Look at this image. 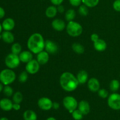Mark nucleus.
<instances>
[{
  "mask_svg": "<svg viewBox=\"0 0 120 120\" xmlns=\"http://www.w3.org/2000/svg\"><path fill=\"white\" fill-rule=\"evenodd\" d=\"M2 39V35L0 34V39Z\"/></svg>",
  "mask_w": 120,
  "mask_h": 120,
  "instance_id": "nucleus-46",
  "label": "nucleus"
},
{
  "mask_svg": "<svg viewBox=\"0 0 120 120\" xmlns=\"http://www.w3.org/2000/svg\"><path fill=\"white\" fill-rule=\"evenodd\" d=\"M100 0H82L83 4L89 8H93L96 7L99 3Z\"/></svg>",
  "mask_w": 120,
  "mask_h": 120,
  "instance_id": "nucleus-26",
  "label": "nucleus"
},
{
  "mask_svg": "<svg viewBox=\"0 0 120 120\" xmlns=\"http://www.w3.org/2000/svg\"><path fill=\"white\" fill-rule=\"evenodd\" d=\"M76 78H77L79 84H83L87 82L89 75H88L87 72L85 70H81L77 73Z\"/></svg>",
  "mask_w": 120,
  "mask_h": 120,
  "instance_id": "nucleus-19",
  "label": "nucleus"
},
{
  "mask_svg": "<svg viewBox=\"0 0 120 120\" xmlns=\"http://www.w3.org/2000/svg\"><path fill=\"white\" fill-rule=\"evenodd\" d=\"M20 62L21 60L19 57V55H15L12 53L7 55L5 59V65L11 69H15L17 68L19 65Z\"/></svg>",
  "mask_w": 120,
  "mask_h": 120,
  "instance_id": "nucleus-6",
  "label": "nucleus"
},
{
  "mask_svg": "<svg viewBox=\"0 0 120 120\" xmlns=\"http://www.w3.org/2000/svg\"><path fill=\"white\" fill-rule=\"evenodd\" d=\"M22 52V46L18 43H15L13 44L11 46V52L15 55H19Z\"/></svg>",
  "mask_w": 120,
  "mask_h": 120,
  "instance_id": "nucleus-27",
  "label": "nucleus"
},
{
  "mask_svg": "<svg viewBox=\"0 0 120 120\" xmlns=\"http://www.w3.org/2000/svg\"><path fill=\"white\" fill-rule=\"evenodd\" d=\"M5 15V12L4 9L3 8L0 7V19H2V18L4 17Z\"/></svg>",
  "mask_w": 120,
  "mask_h": 120,
  "instance_id": "nucleus-40",
  "label": "nucleus"
},
{
  "mask_svg": "<svg viewBox=\"0 0 120 120\" xmlns=\"http://www.w3.org/2000/svg\"><path fill=\"white\" fill-rule=\"evenodd\" d=\"M1 35H2V39L5 43H12L14 42V39H15L14 36L12 33L10 31L5 30L2 33Z\"/></svg>",
  "mask_w": 120,
  "mask_h": 120,
  "instance_id": "nucleus-20",
  "label": "nucleus"
},
{
  "mask_svg": "<svg viewBox=\"0 0 120 120\" xmlns=\"http://www.w3.org/2000/svg\"><path fill=\"white\" fill-rule=\"evenodd\" d=\"M45 41L43 36L39 33H35L30 35L27 42L29 50L34 54H38L45 49Z\"/></svg>",
  "mask_w": 120,
  "mask_h": 120,
  "instance_id": "nucleus-1",
  "label": "nucleus"
},
{
  "mask_svg": "<svg viewBox=\"0 0 120 120\" xmlns=\"http://www.w3.org/2000/svg\"><path fill=\"white\" fill-rule=\"evenodd\" d=\"M52 26L53 28L57 31H62L66 28L64 21L60 19H54L52 23Z\"/></svg>",
  "mask_w": 120,
  "mask_h": 120,
  "instance_id": "nucleus-15",
  "label": "nucleus"
},
{
  "mask_svg": "<svg viewBox=\"0 0 120 120\" xmlns=\"http://www.w3.org/2000/svg\"><path fill=\"white\" fill-rule=\"evenodd\" d=\"M50 1L53 5L58 6L59 5H61V4L63 2L64 0H50Z\"/></svg>",
  "mask_w": 120,
  "mask_h": 120,
  "instance_id": "nucleus-36",
  "label": "nucleus"
},
{
  "mask_svg": "<svg viewBox=\"0 0 120 120\" xmlns=\"http://www.w3.org/2000/svg\"><path fill=\"white\" fill-rule=\"evenodd\" d=\"M107 43L104 40L98 39L97 41L94 42V47L96 50L98 52H103L107 49Z\"/></svg>",
  "mask_w": 120,
  "mask_h": 120,
  "instance_id": "nucleus-18",
  "label": "nucleus"
},
{
  "mask_svg": "<svg viewBox=\"0 0 120 120\" xmlns=\"http://www.w3.org/2000/svg\"><path fill=\"white\" fill-rule=\"evenodd\" d=\"M63 104L64 107L70 113H72L78 107V103L75 97L72 96H66L63 100Z\"/></svg>",
  "mask_w": 120,
  "mask_h": 120,
  "instance_id": "nucleus-5",
  "label": "nucleus"
},
{
  "mask_svg": "<svg viewBox=\"0 0 120 120\" xmlns=\"http://www.w3.org/2000/svg\"><path fill=\"white\" fill-rule=\"evenodd\" d=\"M70 4L73 7H79L81 5L82 0H69Z\"/></svg>",
  "mask_w": 120,
  "mask_h": 120,
  "instance_id": "nucleus-35",
  "label": "nucleus"
},
{
  "mask_svg": "<svg viewBox=\"0 0 120 120\" xmlns=\"http://www.w3.org/2000/svg\"><path fill=\"white\" fill-rule=\"evenodd\" d=\"M49 59V53L46 51H42L37 54L36 60L41 65L46 64Z\"/></svg>",
  "mask_w": 120,
  "mask_h": 120,
  "instance_id": "nucleus-13",
  "label": "nucleus"
},
{
  "mask_svg": "<svg viewBox=\"0 0 120 120\" xmlns=\"http://www.w3.org/2000/svg\"><path fill=\"white\" fill-rule=\"evenodd\" d=\"M57 12H59L60 14H62V13H63L64 12V8L62 5H59L57 6Z\"/></svg>",
  "mask_w": 120,
  "mask_h": 120,
  "instance_id": "nucleus-38",
  "label": "nucleus"
},
{
  "mask_svg": "<svg viewBox=\"0 0 120 120\" xmlns=\"http://www.w3.org/2000/svg\"><path fill=\"white\" fill-rule=\"evenodd\" d=\"M24 120H37V115L33 110H26L23 114Z\"/></svg>",
  "mask_w": 120,
  "mask_h": 120,
  "instance_id": "nucleus-22",
  "label": "nucleus"
},
{
  "mask_svg": "<svg viewBox=\"0 0 120 120\" xmlns=\"http://www.w3.org/2000/svg\"></svg>",
  "mask_w": 120,
  "mask_h": 120,
  "instance_id": "nucleus-47",
  "label": "nucleus"
},
{
  "mask_svg": "<svg viewBox=\"0 0 120 120\" xmlns=\"http://www.w3.org/2000/svg\"><path fill=\"white\" fill-rule=\"evenodd\" d=\"M60 84L63 90L70 92L76 90L79 83L71 73L64 72L60 77Z\"/></svg>",
  "mask_w": 120,
  "mask_h": 120,
  "instance_id": "nucleus-2",
  "label": "nucleus"
},
{
  "mask_svg": "<svg viewBox=\"0 0 120 120\" xmlns=\"http://www.w3.org/2000/svg\"><path fill=\"white\" fill-rule=\"evenodd\" d=\"M15 25V21L13 19L11 18H7L2 22V26L5 30L11 31L14 28Z\"/></svg>",
  "mask_w": 120,
  "mask_h": 120,
  "instance_id": "nucleus-16",
  "label": "nucleus"
},
{
  "mask_svg": "<svg viewBox=\"0 0 120 120\" xmlns=\"http://www.w3.org/2000/svg\"><path fill=\"white\" fill-rule=\"evenodd\" d=\"M13 104L12 101L9 98H2L0 100V108L5 111H11L12 109Z\"/></svg>",
  "mask_w": 120,
  "mask_h": 120,
  "instance_id": "nucleus-12",
  "label": "nucleus"
},
{
  "mask_svg": "<svg viewBox=\"0 0 120 120\" xmlns=\"http://www.w3.org/2000/svg\"><path fill=\"white\" fill-rule=\"evenodd\" d=\"M40 65L41 64L38 63L37 60L32 59L26 63L25 66L26 71L29 74L31 75H35L40 69Z\"/></svg>",
  "mask_w": 120,
  "mask_h": 120,
  "instance_id": "nucleus-8",
  "label": "nucleus"
},
{
  "mask_svg": "<svg viewBox=\"0 0 120 120\" xmlns=\"http://www.w3.org/2000/svg\"><path fill=\"white\" fill-rule=\"evenodd\" d=\"M45 49L48 53L54 54L58 50V46L56 43L50 40H46L45 43Z\"/></svg>",
  "mask_w": 120,
  "mask_h": 120,
  "instance_id": "nucleus-10",
  "label": "nucleus"
},
{
  "mask_svg": "<svg viewBox=\"0 0 120 120\" xmlns=\"http://www.w3.org/2000/svg\"><path fill=\"white\" fill-rule=\"evenodd\" d=\"M28 73L26 71H23L21 73V74L19 76V81L21 83H25L27 81L28 78Z\"/></svg>",
  "mask_w": 120,
  "mask_h": 120,
  "instance_id": "nucleus-32",
  "label": "nucleus"
},
{
  "mask_svg": "<svg viewBox=\"0 0 120 120\" xmlns=\"http://www.w3.org/2000/svg\"><path fill=\"white\" fill-rule=\"evenodd\" d=\"M0 120H9L6 117H2V118H0Z\"/></svg>",
  "mask_w": 120,
  "mask_h": 120,
  "instance_id": "nucleus-44",
  "label": "nucleus"
},
{
  "mask_svg": "<svg viewBox=\"0 0 120 120\" xmlns=\"http://www.w3.org/2000/svg\"><path fill=\"white\" fill-rule=\"evenodd\" d=\"M38 105L41 110L48 111L52 109L53 102L50 98L48 97H42L39 99L38 101Z\"/></svg>",
  "mask_w": 120,
  "mask_h": 120,
  "instance_id": "nucleus-9",
  "label": "nucleus"
},
{
  "mask_svg": "<svg viewBox=\"0 0 120 120\" xmlns=\"http://www.w3.org/2000/svg\"><path fill=\"white\" fill-rule=\"evenodd\" d=\"M99 39V36L97 34H93L91 35V40L93 42H96Z\"/></svg>",
  "mask_w": 120,
  "mask_h": 120,
  "instance_id": "nucleus-37",
  "label": "nucleus"
},
{
  "mask_svg": "<svg viewBox=\"0 0 120 120\" xmlns=\"http://www.w3.org/2000/svg\"><path fill=\"white\" fill-rule=\"evenodd\" d=\"M120 82L118 80H112L110 84V89L111 91H113V92H116L118 91L120 89Z\"/></svg>",
  "mask_w": 120,
  "mask_h": 120,
  "instance_id": "nucleus-24",
  "label": "nucleus"
},
{
  "mask_svg": "<svg viewBox=\"0 0 120 120\" xmlns=\"http://www.w3.org/2000/svg\"><path fill=\"white\" fill-rule=\"evenodd\" d=\"M59 104L57 102H53V105H52V109H55V110H57L59 108Z\"/></svg>",
  "mask_w": 120,
  "mask_h": 120,
  "instance_id": "nucleus-41",
  "label": "nucleus"
},
{
  "mask_svg": "<svg viewBox=\"0 0 120 120\" xmlns=\"http://www.w3.org/2000/svg\"><path fill=\"white\" fill-rule=\"evenodd\" d=\"M4 87H3V84H2L1 82H0V93L2 91H3Z\"/></svg>",
  "mask_w": 120,
  "mask_h": 120,
  "instance_id": "nucleus-42",
  "label": "nucleus"
},
{
  "mask_svg": "<svg viewBox=\"0 0 120 120\" xmlns=\"http://www.w3.org/2000/svg\"><path fill=\"white\" fill-rule=\"evenodd\" d=\"M19 57L21 62L27 63L33 59L32 53L30 50L29 51L24 50L23 52H21V53L19 55Z\"/></svg>",
  "mask_w": 120,
  "mask_h": 120,
  "instance_id": "nucleus-14",
  "label": "nucleus"
},
{
  "mask_svg": "<svg viewBox=\"0 0 120 120\" xmlns=\"http://www.w3.org/2000/svg\"><path fill=\"white\" fill-rule=\"evenodd\" d=\"M71 116H72L73 118L75 120H82L83 118V114L79 110H76L75 111H73L71 113Z\"/></svg>",
  "mask_w": 120,
  "mask_h": 120,
  "instance_id": "nucleus-29",
  "label": "nucleus"
},
{
  "mask_svg": "<svg viewBox=\"0 0 120 120\" xmlns=\"http://www.w3.org/2000/svg\"><path fill=\"white\" fill-rule=\"evenodd\" d=\"M114 9L117 12H120V0H115L112 4Z\"/></svg>",
  "mask_w": 120,
  "mask_h": 120,
  "instance_id": "nucleus-34",
  "label": "nucleus"
},
{
  "mask_svg": "<svg viewBox=\"0 0 120 120\" xmlns=\"http://www.w3.org/2000/svg\"><path fill=\"white\" fill-rule=\"evenodd\" d=\"M46 120H56V119L55 118H54V117H49V118H47Z\"/></svg>",
  "mask_w": 120,
  "mask_h": 120,
  "instance_id": "nucleus-43",
  "label": "nucleus"
},
{
  "mask_svg": "<svg viewBox=\"0 0 120 120\" xmlns=\"http://www.w3.org/2000/svg\"><path fill=\"white\" fill-rule=\"evenodd\" d=\"M89 7H87L85 5H80L79 8V12L82 16H87L89 14Z\"/></svg>",
  "mask_w": 120,
  "mask_h": 120,
  "instance_id": "nucleus-31",
  "label": "nucleus"
},
{
  "mask_svg": "<svg viewBox=\"0 0 120 120\" xmlns=\"http://www.w3.org/2000/svg\"><path fill=\"white\" fill-rule=\"evenodd\" d=\"M75 16H76V12H75V10L73 9H68L65 14L66 19L69 22L73 21Z\"/></svg>",
  "mask_w": 120,
  "mask_h": 120,
  "instance_id": "nucleus-25",
  "label": "nucleus"
},
{
  "mask_svg": "<svg viewBox=\"0 0 120 120\" xmlns=\"http://www.w3.org/2000/svg\"><path fill=\"white\" fill-rule=\"evenodd\" d=\"M109 107L114 110H120V94L114 93L109 96L107 100Z\"/></svg>",
  "mask_w": 120,
  "mask_h": 120,
  "instance_id": "nucleus-7",
  "label": "nucleus"
},
{
  "mask_svg": "<svg viewBox=\"0 0 120 120\" xmlns=\"http://www.w3.org/2000/svg\"><path fill=\"white\" fill-rule=\"evenodd\" d=\"M98 96L102 98H106L109 96V93L104 89H99V90L98 91Z\"/></svg>",
  "mask_w": 120,
  "mask_h": 120,
  "instance_id": "nucleus-33",
  "label": "nucleus"
},
{
  "mask_svg": "<svg viewBox=\"0 0 120 120\" xmlns=\"http://www.w3.org/2000/svg\"><path fill=\"white\" fill-rule=\"evenodd\" d=\"M3 93L5 96H6L7 97H11L14 94V90L11 87L9 86V85H7L4 87Z\"/></svg>",
  "mask_w": 120,
  "mask_h": 120,
  "instance_id": "nucleus-30",
  "label": "nucleus"
},
{
  "mask_svg": "<svg viewBox=\"0 0 120 120\" xmlns=\"http://www.w3.org/2000/svg\"><path fill=\"white\" fill-rule=\"evenodd\" d=\"M57 13V7L55 5L49 6L46 8L45 11V15L49 18H52L56 16Z\"/></svg>",
  "mask_w": 120,
  "mask_h": 120,
  "instance_id": "nucleus-21",
  "label": "nucleus"
},
{
  "mask_svg": "<svg viewBox=\"0 0 120 120\" xmlns=\"http://www.w3.org/2000/svg\"><path fill=\"white\" fill-rule=\"evenodd\" d=\"M2 29H3V28H2V24H1V23H0V34H1V32H2Z\"/></svg>",
  "mask_w": 120,
  "mask_h": 120,
  "instance_id": "nucleus-45",
  "label": "nucleus"
},
{
  "mask_svg": "<svg viewBox=\"0 0 120 120\" xmlns=\"http://www.w3.org/2000/svg\"><path fill=\"white\" fill-rule=\"evenodd\" d=\"M72 49L77 54H82L84 52V48L82 45L79 43H75L72 45Z\"/></svg>",
  "mask_w": 120,
  "mask_h": 120,
  "instance_id": "nucleus-23",
  "label": "nucleus"
},
{
  "mask_svg": "<svg viewBox=\"0 0 120 120\" xmlns=\"http://www.w3.org/2000/svg\"><path fill=\"white\" fill-rule=\"evenodd\" d=\"M78 109L83 114V115H87L90 112V104L87 101L82 100L78 104Z\"/></svg>",
  "mask_w": 120,
  "mask_h": 120,
  "instance_id": "nucleus-17",
  "label": "nucleus"
},
{
  "mask_svg": "<svg viewBox=\"0 0 120 120\" xmlns=\"http://www.w3.org/2000/svg\"><path fill=\"white\" fill-rule=\"evenodd\" d=\"M21 109V105H20V104H18V103H14L13 104L12 106V109H14L15 111H18V110H20Z\"/></svg>",
  "mask_w": 120,
  "mask_h": 120,
  "instance_id": "nucleus-39",
  "label": "nucleus"
},
{
  "mask_svg": "<svg viewBox=\"0 0 120 120\" xmlns=\"http://www.w3.org/2000/svg\"><path fill=\"white\" fill-rule=\"evenodd\" d=\"M12 100L14 103H18L20 104L23 100V95L19 91L15 93L13 95Z\"/></svg>",
  "mask_w": 120,
  "mask_h": 120,
  "instance_id": "nucleus-28",
  "label": "nucleus"
},
{
  "mask_svg": "<svg viewBox=\"0 0 120 120\" xmlns=\"http://www.w3.org/2000/svg\"><path fill=\"white\" fill-rule=\"evenodd\" d=\"M88 87L89 90L92 92H97L99 90L100 84V82L96 78L93 77V78L90 79L88 81L87 83Z\"/></svg>",
  "mask_w": 120,
  "mask_h": 120,
  "instance_id": "nucleus-11",
  "label": "nucleus"
},
{
  "mask_svg": "<svg viewBox=\"0 0 120 120\" xmlns=\"http://www.w3.org/2000/svg\"><path fill=\"white\" fill-rule=\"evenodd\" d=\"M15 79L16 75L11 69H4L0 72V82H1L4 85H9L12 84Z\"/></svg>",
  "mask_w": 120,
  "mask_h": 120,
  "instance_id": "nucleus-3",
  "label": "nucleus"
},
{
  "mask_svg": "<svg viewBox=\"0 0 120 120\" xmlns=\"http://www.w3.org/2000/svg\"><path fill=\"white\" fill-rule=\"evenodd\" d=\"M66 31L72 37L79 36L83 32V27L80 23L75 21H70L66 26Z\"/></svg>",
  "mask_w": 120,
  "mask_h": 120,
  "instance_id": "nucleus-4",
  "label": "nucleus"
}]
</instances>
